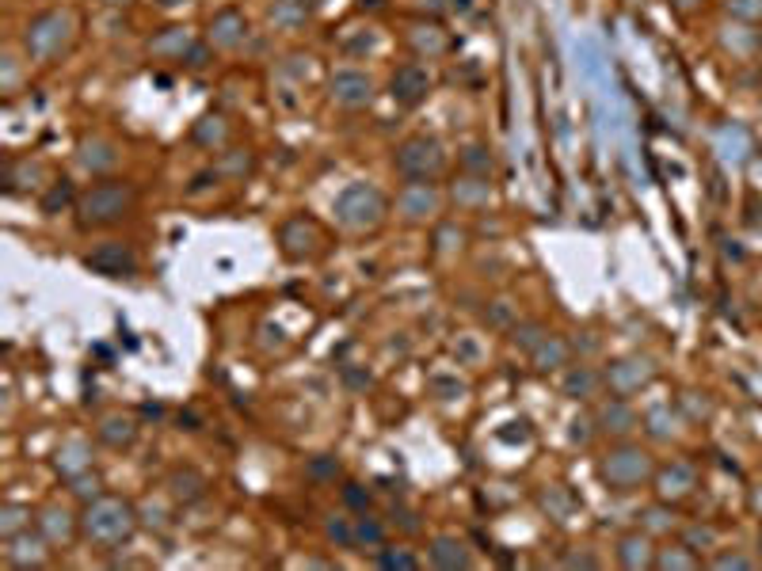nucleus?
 I'll list each match as a JSON object with an SVG mask.
<instances>
[{"mask_svg": "<svg viewBox=\"0 0 762 571\" xmlns=\"http://www.w3.org/2000/svg\"><path fill=\"white\" fill-rule=\"evenodd\" d=\"M469 4H473V0H454V8H469Z\"/></svg>", "mask_w": 762, "mask_h": 571, "instance_id": "obj_55", "label": "nucleus"}, {"mask_svg": "<svg viewBox=\"0 0 762 571\" xmlns=\"http://www.w3.org/2000/svg\"><path fill=\"white\" fill-rule=\"evenodd\" d=\"M161 8H183V4H191V0H157Z\"/></svg>", "mask_w": 762, "mask_h": 571, "instance_id": "obj_53", "label": "nucleus"}, {"mask_svg": "<svg viewBox=\"0 0 762 571\" xmlns=\"http://www.w3.org/2000/svg\"><path fill=\"white\" fill-rule=\"evenodd\" d=\"M435 210H439V194H435L431 183H404L401 213L408 221H427Z\"/></svg>", "mask_w": 762, "mask_h": 571, "instance_id": "obj_22", "label": "nucleus"}, {"mask_svg": "<svg viewBox=\"0 0 762 571\" xmlns=\"http://www.w3.org/2000/svg\"><path fill=\"white\" fill-rule=\"evenodd\" d=\"M344 503L351 510H370V492L362 484H344Z\"/></svg>", "mask_w": 762, "mask_h": 571, "instance_id": "obj_41", "label": "nucleus"}, {"mask_svg": "<svg viewBox=\"0 0 762 571\" xmlns=\"http://www.w3.org/2000/svg\"><path fill=\"white\" fill-rule=\"evenodd\" d=\"M206 57H210V42H195V46L187 50V57H183V65H187V69H203Z\"/></svg>", "mask_w": 762, "mask_h": 571, "instance_id": "obj_47", "label": "nucleus"}, {"mask_svg": "<svg viewBox=\"0 0 762 571\" xmlns=\"http://www.w3.org/2000/svg\"><path fill=\"white\" fill-rule=\"evenodd\" d=\"M23 530H31V507L23 503H4L0 507V537H16Z\"/></svg>", "mask_w": 762, "mask_h": 571, "instance_id": "obj_32", "label": "nucleus"}, {"mask_svg": "<svg viewBox=\"0 0 762 571\" xmlns=\"http://www.w3.org/2000/svg\"><path fill=\"white\" fill-rule=\"evenodd\" d=\"M545 335H549V327L538 324V320H515V324H511V343H515V347H522L526 354L538 347Z\"/></svg>", "mask_w": 762, "mask_h": 571, "instance_id": "obj_36", "label": "nucleus"}, {"mask_svg": "<svg viewBox=\"0 0 762 571\" xmlns=\"http://www.w3.org/2000/svg\"><path fill=\"white\" fill-rule=\"evenodd\" d=\"M38 534L50 541V549H69L80 537V518L73 510L50 503V507H42V514H38Z\"/></svg>", "mask_w": 762, "mask_h": 571, "instance_id": "obj_13", "label": "nucleus"}, {"mask_svg": "<svg viewBox=\"0 0 762 571\" xmlns=\"http://www.w3.org/2000/svg\"><path fill=\"white\" fill-rule=\"evenodd\" d=\"M107 4H130V0H107Z\"/></svg>", "mask_w": 762, "mask_h": 571, "instance_id": "obj_56", "label": "nucleus"}, {"mask_svg": "<svg viewBox=\"0 0 762 571\" xmlns=\"http://www.w3.org/2000/svg\"><path fill=\"white\" fill-rule=\"evenodd\" d=\"M652 567H659V571H686V567H701V560L694 556V549H690L686 541H675V545L656 549Z\"/></svg>", "mask_w": 762, "mask_h": 571, "instance_id": "obj_27", "label": "nucleus"}, {"mask_svg": "<svg viewBox=\"0 0 762 571\" xmlns=\"http://www.w3.org/2000/svg\"><path fill=\"white\" fill-rule=\"evenodd\" d=\"M332 99L347 111H359L374 99V80L359 73V69H340V73L332 77Z\"/></svg>", "mask_w": 762, "mask_h": 571, "instance_id": "obj_14", "label": "nucleus"}, {"mask_svg": "<svg viewBox=\"0 0 762 571\" xmlns=\"http://www.w3.org/2000/svg\"><path fill=\"white\" fill-rule=\"evenodd\" d=\"M606 389V377L602 369L587 366V362H568L564 366V377H560V393L576 400V404H595Z\"/></svg>", "mask_w": 762, "mask_h": 571, "instance_id": "obj_12", "label": "nucleus"}, {"mask_svg": "<svg viewBox=\"0 0 762 571\" xmlns=\"http://www.w3.org/2000/svg\"><path fill=\"white\" fill-rule=\"evenodd\" d=\"M652 534H644V530H629L617 537V564L629 567V571H641V567H652Z\"/></svg>", "mask_w": 762, "mask_h": 571, "instance_id": "obj_20", "label": "nucleus"}, {"mask_svg": "<svg viewBox=\"0 0 762 571\" xmlns=\"http://www.w3.org/2000/svg\"><path fill=\"white\" fill-rule=\"evenodd\" d=\"M530 362H534V369H542V374H553V369H564V366L572 362V343L549 332V335L538 343V347L530 351Z\"/></svg>", "mask_w": 762, "mask_h": 571, "instance_id": "obj_23", "label": "nucleus"}, {"mask_svg": "<svg viewBox=\"0 0 762 571\" xmlns=\"http://www.w3.org/2000/svg\"><path fill=\"white\" fill-rule=\"evenodd\" d=\"M137 203V187L130 179H100L77 198V225L88 228H111L122 218H130Z\"/></svg>", "mask_w": 762, "mask_h": 571, "instance_id": "obj_3", "label": "nucleus"}, {"mask_svg": "<svg viewBox=\"0 0 762 571\" xmlns=\"http://www.w3.org/2000/svg\"><path fill=\"white\" fill-rule=\"evenodd\" d=\"M656 457L648 453L644 446H637V442H614L610 450H606L599 457V465H595V476L602 480V488L606 492H614V495H629V492H637L644 488V484H652L656 480Z\"/></svg>", "mask_w": 762, "mask_h": 571, "instance_id": "obj_2", "label": "nucleus"}, {"mask_svg": "<svg viewBox=\"0 0 762 571\" xmlns=\"http://www.w3.org/2000/svg\"><path fill=\"white\" fill-rule=\"evenodd\" d=\"M393 168L401 171L408 183H435L446 171V149L439 137L416 134L401 141V149L393 153Z\"/></svg>", "mask_w": 762, "mask_h": 571, "instance_id": "obj_6", "label": "nucleus"}, {"mask_svg": "<svg viewBox=\"0 0 762 571\" xmlns=\"http://www.w3.org/2000/svg\"><path fill=\"white\" fill-rule=\"evenodd\" d=\"M69 492H73L77 499H84V503H92V499H100V495H104V480L88 468V473H80V476L69 480Z\"/></svg>", "mask_w": 762, "mask_h": 571, "instance_id": "obj_39", "label": "nucleus"}, {"mask_svg": "<svg viewBox=\"0 0 762 571\" xmlns=\"http://www.w3.org/2000/svg\"><path fill=\"white\" fill-rule=\"evenodd\" d=\"M191 46H195V38L187 35V27H164L157 38H149V54L168 57V62H183Z\"/></svg>", "mask_w": 762, "mask_h": 571, "instance_id": "obj_25", "label": "nucleus"}, {"mask_svg": "<svg viewBox=\"0 0 762 571\" xmlns=\"http://www.w3.org/2000/svg\"><path fill=\"white\" fill-rule=\"evenodd\" d=\"M381 545H385V525H381L377 518H370L366 510L355 514V552H377Z\"/></svg>", "mask_w": 762, "mask_h": 571, "instance_id": "obj_29", "label": "nucleus"}, {"mask_svg": "<svg viewBox=\"0 0 762 571\" xmlns=\"http://www.w3.org/2000/svg\"><path fill=\"white\" fill-rule=\"evenodd\" d=\"M728 16H762V0H728Z\"/></svg>", "mask_w": 762, "mask_h": 571, "instance_id": "obj_45", "label": "nucleus"}, {"mask_svg": "<svg viewBox=\"0 0 762 571\" xmlns=\"http://www.w3.org/2000/svg\"><path fill=\"white\" fill-rule=\"evenodd\" d=\"M591 434H599V431H595V416H580V419H572V431H568V438H572V442H580V446H587Z\"/></svg>", "mask_w": 762, "mask_h": 571, "instance_id": "obj_43", "label": "nucleus"}, {"mask_svg": "<svg viewBox=\"0 0 762 571\" xmlns=\"http://www.w3.org/2000/svg\"><path fill=\"white\" fill-rule=\"evenodd\" d=\"M671 4H675V8H683V12H690V8H698L701 0H671Z\"/></svg>", "mask_w": 762, "mask_h": 571, "instance_id": "obj_52", "label": "nucleus"}, {"mask_svg": "<svg viewBox=\"0 0 762 571\" xmlns=\"http://www.w3.org/2000/svg\"><path fill=\"white\" fill-rule=\"evenodd\" d=\"M340 473H344V468H340L335 457H317V461H309V476H313V480H335Z\"/></svg>", "mask_w": 762, "mask_h": 571, "instance_id": "obj_40", "label": "nucleus"}, {"mask_svg": "<svg viewBox=\"0 0 762 571\" xmlns=\"http://www.w3.org/2000/svg\"><path fill=\"white\" fill-rule=\"evenodd\" d=\"M389 95H393V103H401V107H419L423 99L431 95V73L419 62L397 65L389 77Z\"/></svg>", "mask_w": 762, "mask_h": 571, "instance_id": "obj_11", "label": "nucleus"}, {"mask_svg": "<svg viewBox=\"0 0 762 571\" xmlns=\"http://www.w3.org/2000/svg\"><path fill=\"white\" fill-rule=\"evenodd\" d=\"M137 522H141V514L130 499L100 495L92 503H84V510H80V537L104 552H115L122 545H130V537L137 534Z\"/></svg>", "mask_w": 762, "mask_h": 571, "instance_id": "obj_1", "label": "nucleus"}, {"mask_svg": "<svg viewBox=\"0 0 762 571\" xmlns=\"http://www.w3.org/2000/svg\"><path fill=\"white\" fill-rule=\"evenodd\" d=\"M461 168L469 171V176L488 179V171H492V153H488L485 145H469V149L461 153Z\"/></svg>", "mask_w": 762, "mask_h": 571, "instance_id": "obj_38", "label": "nucleus"}, {"mask_svg": "<svg viewBox=\"0 0 762 571\" xmlns=\"http://www.w3.org/2000/svg\"><path fill=\"white\" fill-rule=\"evenodd\" d=\"M591 416H595V431L602 438H614V442H622L629 438L633 431L641 426V416H637V408L629 404V396H602L595 408H591Z\"/></svg>", "mask_w": 762, "mask_h": 571, "instance_id": "obj_9", "label": "nucleus"}, {"mask_svg": "<svg viewBox=\"0 0 762 571\" xmlns=\"http://www.w3.org/2000/svg\"><path fill=\"white\" fill-rule=\"evenodd\" d=\"M602 377H606V393L633 396V393H641L656 381V362L648 359V354H625V359H614L606 366Z\"/></svg>", "mask_w": 762, "mask_h": 571, "instance_id": "obj_7", "label": "nucleus"}, {"mask_svg": "<svg viewBox=\"0 0 762 571\" xmlns=\"http://www.w3.org/2000/svg\"><path fill=\"white\" fill-rule=\"evenodd\" d=\"M675 518H679V514H675L671 503L663 499V503H652V507L641 514V530H644V534H671L675 525H679Z\"/></svg>", "mask_w": 762, "mask_h": 571, "instance_id": "obj_31", "label": "nucleus"}, {"mask_svg": "<svg viewBox=\"0 0 762 571\" xmlns=\"http://www.w3.org/2000/svg\"><path fill=\"white\" fill-rule=\"evenodd\" d=\"M542 507H545V514L553 522H568L572 518V510H576V503H572V495L560 488V484H553L549 492H542Z\"/></svg>", "mask_w": 762, "mask_h": 571, "instance_id": "obj_34", "label": "nucleus"}, {"mask_svg": "<svg viewBox=\"0 0 762 571\" xmlns=\"http://www.w3.org/2000/svg\"><path fill=\"white\" fill-rule=\"evenodd\" d=\"M427 556H431V564L443 567V571H465V567H473L469 545H465L461 537H454V534H439V537H435Z\"/></svg>", "mask_w": 762, "mask_h": 571, "instance_id": "obj_19", "label": "nucleus"}, {"mask_svg": "<svg viewBox=\"0 0 762 571\" xmlns=\"http://www.w3.org/2000/svg\"><path fill=\"white\" fill-rule=\"evenodd\" d=\"M77 35V20H73V12H62V8H50V12H42V16H35L31 23H27V31H23V46L31 57H38V62H54L58 54L69 50V42H73Z\"/></svg>", "mask_w": 762, "mask_h": 571, "instance_id": "obj_4", "label": "nucleus"}, {"mask_svg": "<svg viewBox=\"0 0 762 571\" xmlns=\"http://www.w3.org/2000/svg\"><path fill=\"white\" fill-rule=\"evenodd\" d=\"M141 416H153V419H161V416H164V408H157V404H145V408H141Z\"/></svg>", "mask_w": 762, "mask_h": 571, "instance_id": "obj_51", "label": "nucleus"}, {"mask_svg": "<svg viewBox=\"0 0 762 571\" xmlns=\"http://www.w3.org/2000/svg\"><path fill=\"white\" fill-rule=\"evenodd\" d=\"M751 507H755V514H762V492H751Z\"/></svg>", "mask_w": 762, "mask_h": 571, "instance_id": "obj_54", "label": "nucleus"}, {"mask_svg": "<svg viewBox=\"0 0 762 571\" xmlns=\"http://www.w3.org/2000/svg\"><path fill=\"white\" fill-rule=\"evenodd\" d=\"M80 164L88 168V171H95V176H100V171H111L119 164V149L111 145L107 137H84L80 141Z\"/></svg>", "mask_w": 762, "mask_h": 571, "instance_id": "obj_26", "label": "nucleus"}, {"mask_svg": "<svg viewBox=\"0 0 762 571\" xmlns=\"http://www.w3.org/2000/svg\"><path fill=\"white\" fill-rule=\"evenodd\" d=\"M214 168H218L221 179H244V176L256 171V153H252V149H229V153L218 156Z\"/></svg>", "mask_w": 762, "mask_h": 571, "instance_id": "obj_28", "label": "nucleus"}, {"mask_svg": "<svg viewBox=\"0 0 762 571\" xmlns=\"http://www.w3.org/2000/svg\"><path fill=\"white\" fill-rule=\"evenodd\" d=\"M302 16H305V8H298V12H294V8L286 4V0H282V4H275V8H271V20H278V23H286V27H290L294 20H302Z\"/></svg>", "mask_w": 762, "mask_h": 571, "instance_id": "obj_48", "label": "nucleus"}, {"mask_svg": "<svg viewBox=\"0 0 762 571\" xmlns=\"http://www.w3.org/2000/svg\"><path fill=\"white\" fill-rule=\"evenodd\" d=\"M278 248L290 263H305V260H317L324 252V228L313 218H290L286 225L278 228Z\"/></svg>", "mask_w": 762, "mask_h": 571, "instance_id": "obj_8", "label": "nucleus"}, {"mask_svg": "<svg viewBox=\"0 0 762 571\" xmlns=\"http://www.w3.org/2000/svg\"><path fill=\"white\" fill-rule=\"evenodd\" d=\"M324 537H328L335 549L355 552V518H332L328 525H324Z\"/></svg>", "mask_w": 762, "mask_h": 571, "instance_id": "obj_37", "label": "nucleus"}, {"mask_svg": "<svg viewBox=\"0 0 762 571\" xmlns=\"http://www.w3.org/2000/svg\"><path fill=\"white\" fill-rule=\"evenodd\" d=\"M511 317H515V312L507 309V302H496V312H492V324H496V327H507V324H511Z\"/></svg>", "mask_w": 762, "mask_h": 571, "instance_id": "obj_49", "label": "nucleus"}, {"mask_svg": "<svg viewBox=\"0 0 762 571\" xmlns=\"http://www.w3.org/2000/svg\"><path fill=\"white\" fill-rule=\"evenodd\" d=\"M393 518H401V525H404L408 534H416V530H419V522H416V514H412V510H393Z\"/></svg>", "mask_w": 762, "mask_h": 571, "instance_id": "obj_50", "label": "nucleus"}, {"mask_svg": "<svg viewBox=\"0 0 762 571\" xmlns=\"http://www.w3.org/2000/svg\"><path fill=\"white\" fill-rule=\"evenodd\" d=\"M560 564L564 567H599L602 560H599V556H591V552H564Z\"/></svg>", "mask_w": 762, "mask_h": 571, "instance_id": "obj_46", "label": "nucleus"}, {"mask_svg": "<svg viewBox=\"0 0 762 571\" xmlns=\"http://www.w3.org/2000/svg\"><path fill=\"white\" fill-rule=\"evenodd\" d=\"M54 468H58L65 480L88 473V468H92V446L84 438H65L62 446H58V453H54Z\"/></svg>", "mask_w": 762, "mask_h": 571, "instance_id": "obj_21", "label": "nucleus"}, {"mask_svg": "<svg viewBox=\"0 0 762 571\" xmlns=\"http://www.w3.org/2000/svg\"><path fill=\"white\" fill-rule=\"evenodd\" d=\"M709 564L713 567H755L751 556H740V552H716Z\"/></svg>", "mask_w": 762, "mask_h": 571, "instance_id": "obj_44", "label": "nucleus"}, {"mask_svg": "<svg viewBox=\"0 0 762 571\" xmlns=\"http://www.w3.org/2000/svg\"><path fill=\"white\" fill-rule=\"evenodd\" d=\"M95 438L111 450H130L137 442V419L126 416V411H107V416H100V423H95Z\"/></svg>", "mask_w": 762, "mask_h": 571, "instance_id": "obj_18", "label": "nucleus"}, {"mask_svg": "<svg viewBox=\"0 0 762 571\" xmlns=\"http://www.w3.org/2000/svg\"><path fill=\"white\" fill-rule=\"evenodd\" d=\"M77 198H80V194L73 191V183H69V179H54L50 191L42 194V213H50V218H54V213H62L65 206H73Z\"/></svg>", "mask_w": 762, "mask_h": 571, "instance_id": "obj_33", "label": "nucleus"}, {"mask_svg": "<svg viewBox=\"0 0 762 571\" xmlns=\"http://www.w3.org/2000/svg\"><path fill=\"white\" fill-rule=\"evenodd\" d=\"M694 488H698V473H694V465H686V461H671V465L656 468V492H659V499H667V503H679V499H686Z\"/></svg>", "mask_w": 762, "mask_h": 571, "instance_id": "obj_15", "label": "nucleus"}, {"mask_svg": "<svg viewBox=\"0 0 762 571\" xmlns=\"http://www.w3.org/2000/svg\"><path fill=\"white\" fill-rule=\"evenodd\" d=\"M225 137H229V126H225L221 114H203V119L195 122V130H191V141H199V145H206V149L221 145Z\"/></svg>", "mask_w": 762, "mask_h": 571, "instance_id": "obj_30", "label": "nucleus"}, {"mask_svg": "<svg viewBox=\"0 0 762 571\" xmlns=\"http://www.w3.org/2000/svg\"><path fill=\"white\" fill-rule=\"evenodd\" d=\"M332 210H335V221H340L344 228L362 233V228H377L381 221H385L389 198L381 194L377 187H370V183H351V187L340 191V198H335Z\"/></svg>", "mask_w": 762, "mask_h": 571, "instance_id": "obj_5", "label": "nucleus"}, {"mask_svg": "<svg viewBox=\"0 0 762 571\" xmlns=\"http://www.w3.org/2000/svg\"><path fill=\"white\" fill-rule=\"evenodd\" d=\"M244 38H248V20H244V12H236V8H221L218 16L210 20V35H206L210 46L233 50V46H241Z\"/></svg>", "mask_w": 762, "mask_h": 571, "instance_id": "obj_17", "label": "nucleus"}, {"mask_svg": "<svg viewBox=\"0 0 762 571\" xmlns=\"http://www.w3.org/2000/svg\"><path fill=\"white\" fill-rule=\"evenodd\" d=\"M46 556H50V541L42 537V534H31V530H23L16 537H8V549H4V560L12 567H42L46 564Z\"/></svg>", "mask_w": 762, "mask_h": 571, "instance_id": "obj_16", "label": "nucleus"}, {"mask_svg": "<svg viewBox=\"0 0 762 571\" xmlns=\"http://www.w3.org/2000/svg\"><path fill=\"white\" fill-rule=\"evenodd\" d=\"M377 567H385V571H416L419 567V556L416 552H408L401 545H381L377 549Z\"/></svg>", "mask_w": 762, "mask_h": 571, "instance_id": "obj_35", "label": "nucleus"}, {"mask_svg": "<svg viewBox=\"0 0 762 571\" xmlns=\"http://www.w3.org/2000/svg\"><path fill=\"white\" fill-rule=\"evenodd\" d=\"M168 495L176 499V503H199V499L206 495V476L203 473H195V468H172V473H168Z\"/></svg>", "mask_w": 762, "mask_h": 571, "instance_id": "obj_24", "label": "nucleus"}, {"mask_svg": "<svg viewBox=\"0 0 762 571\" xmlns=\"http://www.w3.org/2000/svg\"><path fill=\"white\" fill-rule=\"evenodd\" d=\"M84 267L92 275H104V278H134L137 275V252L134 244L126 240H104L95 244L88 255H84Z\"/></svg>", "mask_w": 762, "mask_h": 571, "instance_id": "obj_10", "label": "nucleus"}, {"mask_svg": "<svg viewBox=\"0 0 762 571\" xmlns=\"http://www.w3.org/2000/svg\"><path fill=\"white\" fill-rule=\"evenodd\" d=\"M663 419H667V408H652L644 416V426L652 438H671V426H663Z\"/></svg>", "mask_w": 762, "mask_h": 571, "instance_id": "obj_42", "label": "nucleus"}]
</instances>
